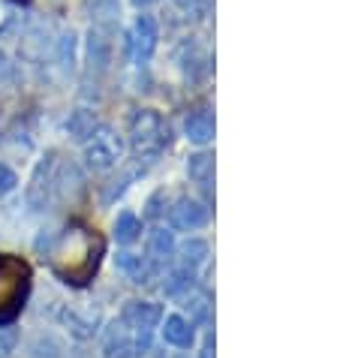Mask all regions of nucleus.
I'll use <instances>...</instances> for the list:
<instances>
[{"label":"nucleus","instance_id":"1","mask_svg":"<svg viewBox=\"0 0 340 358\" xmlns=\"http://www.w3.org/2000/svg\"><path fill=\"white\" fill-rule=\"evenodd\" d=\"M103 238H99L94 229H87L82 223H73L64 229V235L55 241L52 247V268L55 274L61 277L69 286H85L94 280L99 259H103Z\"/></svg>","mask_w":340,"mask_h":358},{"label":"nucleus","instance_id":"2","mask_svg":"<svg viewBox=\"0 0 340 358\" xmlns=\"http://www.w3.org/2000/svg\"><path fill=\"white\" fill-rule=\"evenodd\" d=\"M31 295V265L22 256L0 253V325H9L24 310Z\"/></svg>","mask_w":340,"mask_h":358},{"label":"nucleus","instance_id":"3","mask_svg":"<svg viewBox=\"0 0 340 358\" xmlns=\"http://www.w3.org/2000/svg\"><path fill=\"white\" fill-rule=\"evenodd\" d=\"M129 138H133V151L142 157V160H151L169 142V130L163 124V117L151 108H142V112L133 115L129 121Z\"/></svg>","mask_w":340,"mask_h":358},{"label":"nucleus","instance_id":"4","mask_svg":"<svg viewBox=\"0 0 340 358\" xmlns=\"http://www.w3.org/2000/svg\"><path fill=\"white\" fill-rule=\"evenodd\" d=\"M121 151H124V145L118 138V133L108 130V127H99V130H94L91 142L85 148V160L94 172H106V169H112L121 160Z\"/></svg>","mask_w":340,"mask_h":358},{"label":"nucleus","instance_id":"5","mask_svg":"<svg viewBox=\"0 0 340 358\" xmlns=\"http://www.w3.org/2000/svg\"><path fill=\"white\" fill-rule=\"evenodd\" d=\"M160 307L151 304V301H129L124 307V325L129 328V331H136L139 337V346H148V334H151V328L160 322Z\"/></svg>","mask_w":340,"mask_h":358},{"label":"nucleus","instance_id":"6","mask_svg":"<svg viewBox=\"0 0 340 358\" xmlns=\"http://www.w3.org/2000/svg\"><path fill=\"white\" fill-rule=\"evenodd\" d=\"M157 48V22L151 15H139L136 31H133V52L139 61H148Z\"/></svg>","mask_w":340,"mask_h":358},{"label":"nucleus","instance_id":"7","mask_svg":"<svg viewBox=\"0 0 340 358\" xmlns=\"http://www.w3.org/2000/svg\"><path fill=\"white\" fill-rule=\"evenodd\" d=\"M205 223H208V208H202L199 202L184 199V202H178L172 208V226L175 229H199Z\"/></svg>","mask_w":340,"mask_h":358},{"label":"nucleus","instance_id":"8","mask_svg":"<svg viewBox=\"0 0 340 358\" xmlns=\"http://www.w3.org/2000/svg\"><path fill=\"white\" fill-rule=\"evenodd\" d=\"M163 337H166V343L178 346V350H190V346H193V325H190L184 316H166Z\"/></svg>","mask_w":340,"mask_h":358},{"label":"nucleus","instance_id":"9","mask_svg":"<svg viewBox=\"0 0 340 358\" xmlns=\"http://www.w3.org/2000/svg\"><path fill=\"white\" fill-rule=\"evenodd\" d=\"M136 350V343L129 341V328L121 322V325H112L106 331V355L108 358H127V355H133Z\"/></svg>","mask_w":340,"mask_h":358},{"label":"nucleus","instance_id":"10","mask_svg":"<svg viewBox=\"0 0 340 358\" xmlns=\"http://www.w3.org/2000/svg\"><path fill=\"white\" fill-rule=\"evenodd\" d=\"M211 136H214V117H211V112L190 115V121H187V138H193V142L205 145Z\"/></svg>","mask_w":340,"mask_h":358},{"label":"nucleus","instance_id":"11","mask_svg":"<svg viewBox=\"0 0 340 358\" xmlns=\"http://www.w3.org/2000/svg\"><path fill=\"white\" fill-rule=\"evenodd\" d=\"M108 48L112 43L103 36V27L91 31V43H87V57H91V66H97V73H103L108 66Z\"/></svg>","mask_w":340,"mask_h":358},{"label":"nucleus","instance_id":"12","mask_svg":"<svg viewBox=\"0 0 340 358\" xmlns=\"http://www.w3.org/2000/svg\"><path fill=\"white\" fill-rule=\"evenodd\" d=\"M139 232H142V220H139L133 211H124V214L115 220V238H118L121 244H133L136 238H139Z\"/></svg>","mask_w":340,"mask_h":358},{"label":"nucleus","instance_id":"13","mask_svg":"<svg viewBox=\"0 0 340 358\" xmlns=\"http://www.w3.org/2000/svg\"><path fill=\"white\" fill-rule=\"evenodd\" d=\"M66 130L73 138H78V142H85V138H91L94 130H97V121H94V115L91 112H85V108H78V112L69 117V124H66Z\"/></svg>","mask_w":340,"mask_h":358},{"label":"nucleus","instance_id":"14","mask_svg":"<svg viewBox=\"0 0 340 358\" xmlns=\"http://www.w3.org/2000/svg\"><path fill=\"white\" fill-rule=\"evenodd\" d=\"M148 250H151L154 259H166V256H172V250H175L172 232H166V229H157V232L151 235V244H148Z\"/></svg>","mask_w":340,"mask_h":358},{"label":"nucleus","instance_id":"15","mask_svg":"<svg viewBox=\"0 0 340 358\" xmlns=\"http://www.w3.org/2000/svg\"><path fill=\"white\" fill-rule=\"evenodd\" d=\"M190 178H193V181H199V184H208L211 181V175H214V160L208 154H199V157H193V160H190Z\"/></svg>","mask_w":340,"mask_h":358},{"label":"nucleus","instance_id":"16","mask_svg":"<svg viewBox=\"0 0 340 358\" xmlns=\"http://www.w3.org/2000/svg\"><path fill=\"white\" fill-rule=\"evenodd\" d=\"M118 265H121L136 283H142V277L148 274L145 259H142V256H133V253H121V256H118Z\"/></svg>","mask_w":340,"mask_h":358},{"label":"nucleus","instance_id":"17","mask_svg":"<svg viewBox=\"0 0 340 358\" xmlns=\"http://www.w3.org/2000/svg\"><path fill=\"white\" fill-rule=\"evenodd\" d=\"M205 253H208V244L205 241H190V244H184V262L187 265L205 262Z\"/></svg>","mask_w":340,"mask_h":358},{"label":"nucleus","instance_id":"18","mask_svg":"<svg viewBox=\"0 0 340 358\" xmlns=\"http://www.w3.org/2000/svg\"><path fill=\"white\" fill-rule=\"evenodd\" d=\"M15 343H18V334L13 331V328L0 325V358H9L15 352Z\"/></svg>","mask_w":340,"mask_h":358},{"label":"nucleus","instance_id":"19","mask_svg":"<svg viewBox=\"0 0 340 358\" xmlns=\"http://www.w3.org/2000/svg\"><path fill=\"white\" fill-rule=\"evenodd\" d=\"M15 184H18V175H15L6 163H0V196L13 193V190H15Z\"/></svg>","mask_w":340,"mask_h":358},{"label":"nucleus","instance_id":"20","mask_svg":"<svg viewBox=\"0 0 340 358\" xmlns=\"http://www.w3.org/2000/svg\"><path fill=\"white\" fill-rule=\"evenodd\" d=\"M187 283H190V280H187V277H184V274H175V277H172V280H169V283H166V292H169V295H175V292H181V289H184V286H187Z\"/></svg>","mask_w":340,"mask_h":358},{"label":"nucleus","instance_id":"21","mask_svg":"<svg viewBox=\"0 0 340 358\" xmlns=\"http://www.w3.org/2000/svg\"><path fill=\"white\" fill-rule=\"evenodd\" d=\"M13 76V66H9V61H6V55L0 52V78H9Z\"/></svg>","mask_w":340,"mask_h":358},{"label":"nucleus","instance_id":"22","mask_svg":"<svg viewBox=\"0 0 340 358\" xmlns=\"http://www.w3.org/2000/svg\"><path fill=\"white\" fill-rule=\"evenodd\" d=\"M136 6H148V3H154V0H133Z\"/></svg>","mask_w":340,"mask_h":358},{"label":"nucleus","instance_id":"23","mask_svg":"<svg viewBox=\"0 0 340 358\" xmlns=\"http://www.w3.org/2000/svg\"><path fill=\"white\" fill-rule=\"evenodd\" d=\"M175 358H181V355H175Z\"/></svg>","mask_w":340,"mask_h":358}]
</instances>
